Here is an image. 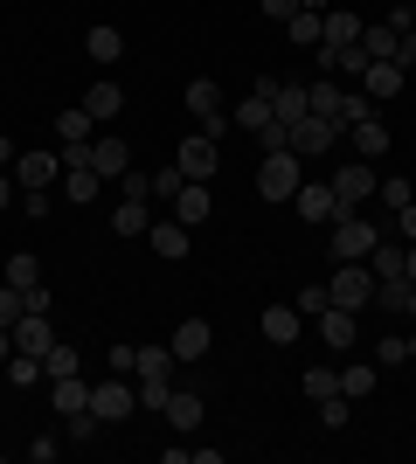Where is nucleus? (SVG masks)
I'll return each mask as SVG.
<instances>
[{
  "label": "nucleus",
  "instance_id": "obj_49",
  "mask_svg": "<svg viewBox=\"0 0 416 464\" xmlns=\"http://www.w3.org/2000/svg\"><path fill=\"white\" fill-rule=\"evenodd\" d=\"M15 319H21V291L0 285V326H15Z\"/></svg>",
  "mask_w": 416,
  "mask_h": 464
},
{
  "label": "nucleus",
  "instance_id": "obj_28",
  "mask_svg": "<svg viewBox=\"0 0 416 464\" xmlns=\"http://www.w3.org/2000/svg\"><path fill=\"white\" fill-rule=\"evenodd\" d=\"M0 285H15V291H28V285H42V264L28 250H15L7 264H0Z\"/></svg>",
  "mask_w": 416,
  "mask_h": 464
},
{
  "label": "nucleus",
  "instance_id": "obj_57",
  "mask_svg": "<svg viewBox=\"0 0 416 464\" xmlns=\"http://www.w3.org/2000/svg\"><path fill=\"white\" fill-rule=\"evenodd\" d=\"M402 277H410V285H416V243H410V250H402Z\"/></svg>",
  "mask_w": 416,
  "mask_h": 464
},
{
  "label": "nucleus",
  "instance_id": "obj_51",
  "mask_svg": "<svg viewBox=\"0 0 416 464\" xmlns=\"http://www.w3.org/2000/svg\"><path fill=\"white\" fill-rule=\"evenodd\" d=\"M21 215H28V222H42V215H49V188H42V194H21Z\"/></svg>",
  "mask_w": 416,
  "mask_h": 464
},
{
  "label": "nucleus",
  "instance_id": "obj_20",
  "mask_svg": "<svg viewBox=\"0 0 416 464\" xmlns=\"http://www.w3.org/2000/svg\"><path fill=\"white\" fill-rule=\"evenodd\" d=\"M298 326H305V319H298V305H264V340H271V347H292Z\"/></svg>",
  "mask_w": 416,
  "mask_h": 464
},
{
  "label": "nucleus",
  "instance_id": "obj_59",
  "mask_svg": "<svg viewBox=\"0 0 416 464\" xmlns=\"http://www.w3.org/2000/svg\"><path fill=\"white\" fill-rule=\"evenodd\" d=\"M15 160H21V153H15V139H0V167H15Z\"/></svg>",
  "mask_w": 416,
  "mask_h": 464
},
{
  "label": "nucleus",
  "instance_id": "obj_35",
  "mask_svg": "<svg viewBox=\"0 0 416 464\" xmlns=\"http://www.w3.org/2000/svg\"><path fill=\"white\" fill-rule=\"evenodd\" d=\"M319 21H326V14H313V7H298V14L285 21V35H292L298 49H313V42H319Z\"/></svg>",
  "mask_w": 416,
  "mask_h": 464
},
{
  "label": "nucleus",
  "instance_id": "obj_4",
  "mask_svg": "<svg viewBox=\"0 0 416 464\" xmlns=\"http://www.w3.org/2000/svg\"><path fill=\"white\" fill-rule=\"evenodd\" d=\"M375 243H382V222H361L354 208H340V222H334V264H347V256H375Z\"/></svg>",
  "mask_w": 416,
  "mask_h": 464
},
{
  "label": "nucleus",
  "instance_id": "obj_47",
  "mask_svg": "<svg viewBox=\"0 0 416 464\" xmlns=\"http://www.w3.org/2000/svg\"><path fill=\"white\" fill-rule=\"evenodd\" d=\"M375 277H402V243H375Z\"/></svg>",
  "mask_w": 416,
  "mask_h": 464
},
{
  "label": "nucleus",
  "instance_id": "obj_16",
  "mask_svg": "<svg viewBox=\"0 0 416 464\" xmlns=\"http://www.w3.org/2000/svg\"><path fill=\"white\" fill-rule=\"evenodd\" d=\"M319 340H326L334 353H347L361 340V333H354V312H347V305H326V312H319Z\"/></svg>",
  "mask_w": 416,
  "mask_h": 464
},
{
  "label": "nucleus",
  "instance_id": "obj_19",
  "mask_svg": "<svg viewBox=\"0 0 416 464\" xmlns=\"http://www.w3.org/2000/svg\"><path fill=\"white\" fill-rule=\"evenodd\" d=\"M153 256H167V264H180V256L195 250V236H188V222H153Z\"/></svg>",
  "mask_w": 416,
  "mask_h": 464
},
{
  "label": "nucleus",
  "instance_id": "obj_55",
  "mask_svg": "<svg viewBox=\"0 0 416 464\" xmlns=\"http://www.w3.org/2000/svg\"><path fill=\"white\" fill-rule=\"evenodd\" d=\"M396 63H402V70H416V28H410V35H402V49H396Z\"/></svg>",
  "mask_w": 416,
  "mask_h": 464
},
{
  "label": "nucleus",
  "instance_id": "obj_32",
  "mask_svg": "<svg viewBox=\"0 0 416 464\" xmlns=\"http://www.w3.org/2000/svg\"><path fill=\"white\" fill-rule=\"evenodd\" d=\"M42 374H49V382H70V374H77V347H70V340H56V347L42 353Z\"/></svg>",
  "mask_w": 416,
  "mask_h": 464
},
{
  "label": "nucleus",
  "instance_id": "obj_7",
  "mask_svg": "<svg viewBox=\"0 0 416 464\" xmlns=\"http://www.w3.org/2000/svg\"><path fill=\"white\" fill-rule=\"evenodd\" d=\"M292 208L305 215V222H340V194H334V180H298Z\"/></svg>",
  "mask_w": 416,
  "mask_h": 464
},
{
  "label": "nucleus",
  "instance_id": "obj_2",
  "mask_svg": "<svg viewBox=\"0 0 416 464\" xmlns=\"http://www.w3.org/2000/svg\"><path fill=\"white\" fill-rule=\"evenodd\" d=\"M298 180H305V160H298L292 146H277V153L257 160V194H264V201H292Z\"/></svg>",
  "mask_w": 416,
  "mask_h": 464
},
{
  "label": "nucleus",
  "instance_id": "obj_13",
  "mask_svg": "<svg viewBox=\"0 0 416 464\" xmlns=\"http://www.w3.org/2000/svg\"><path fill=\"white\" fill-rule=\"evenodd\" d=\"M361 28H368L361 14H347V7H326V21H319V42H326V49H354Z\"/></svg>",
  "mask_w": 416,
  "mask_h": 464
},
{
  "label": "nucleus",
  "instance_id": "obj_30",
  "mask_svg": "<svg viewBox=\"0 0 416 464\" xmlns=\"http://www.w3.org/2000/svg\"><path fill=\"white\" fill-rule=\"evenodd\" d=\"M98 167H70V174H63V201H98Z\"/></svg>",
  "mask_w": 416,
  "mask_h": 464
},
{
  "label": "nucleus",
  "instance_id": "obj_34",
  "mask_svg": "<svg viewBox=\"0 0 416 464\" xmlns=\"http://www.w3.org/2000/svg\"><path fill=\"white\" fill-rule=\"evenodd\" d=\"M98 437V409H70L63 416V444H91Z\"/></svg>",
  "mask_w": 416,
  "mask_h": 464
},
{
  "label": "nucleus",
  "instance_id": "obj_14",
  "mask_svg": "<svg viewBox=\"0 0 416 464\" xmlns=\"http://www.w3.org/2000/svg\"><path fill=\"white\" fill-rule=\"evenodd\" d=\"M208 340H216V333H208V319H180L167 347H174V361H208Z\"/></svg>",
  "mask_w": 416,
  "mask_h": 464
},
{
  "label": "nucleus",
  "instance_id": "obj_25",
  "mask_svg": "<svg viewBox=\"0 0 416 464\" xmlns=\"http://www.w3.org/2000/svg\"><path fill=\"white\" fill-rule=\"evenodd\" d=\"M271 118H277V125H298V118H305V83H277V91H271Z\"/></svg>",
  "mask_w": 416,
  "mask_h": 464
},
{
  "label": "nucleus",
  "instance_id": "obj_5",
  "mask_svg": "<svg viewBox=\"0 0 416 464\" xmlns=\"http://www.w3.org/2000/svg\"><path fill=\"white\" fill-rule=\"evenodd\" d=\"M188 111L201 118V132H208V139H222L229 125H237L229 104H222V91H216V77H195V83H188Z\"/></svg>",
  "mask_w": 416,
  "mask_h": 464
},
{
  "label": "nucleus",
  "instance_id": "obj_41",
  "mask_svg": "<svg viewBox=\"0 0 416 464\" xmlns=\"http://www.w3.org/2000/svg\"><path fill=\"white\" fill-rule=\"evenodd\" d=\"M119 201H153V174L125 167V174H119Z\"/></svg>",
  "mask_w": 416,
  "mask_h": 464
},
{
  "label": "nucleus",
  "instance_id": "obj_60",
  "mask_svg": "<svg viewBox=\"0 0 416 464\" xmlns=\"http://www.w3.org/2000/svg\"><path fill=\"white\" fill-rule=\"evenodd\" d=\"M305 7H313V14H326V7H334V0H305Z\"/></svg>",
  "mask_w": 416,
  "mask_h": 464
},
{
  "label": "nucleus",
  "instance_id": "obj_38",
  "mask_svg": "<svg viewBox=\"0 0 416 464\" xmlns=\"http://www.w3.org/2000/svg\"><path fill=\"white\" fill-rule=\"evenodd\" d=\"M375 361L382 368H402V361H410V340H402V333H375Z\"/></svg>",
  "mask_w": 416,
  "mask_h": 464
},
{
  "label": "nucleus",
  "instance_id": "obj_31",
  "mask_svg": "<svg viewBox=\"0 0 416 464\" xmlns=\"http://www.w3.org/2000/svg\"><path fill=\"white\" fill-rule=\"evenodd\" d=\"M305 111L334 118V111H340V77H319V83H305Z\"/></svg>",
  "mask_w": 416,
  "mask_h": 464
},
{
  "label": "nucleus",
  "instance_id": "obj_12",
  "mask_svg": "<svg viewBox=\"0 0 416 464\" xmlns=\"http://www.w3.org/2000/svg\"><path fill=\"white\" fill-rule=\"evenodd\" d=\"M91 167H98L104 180H119L125 167H132V146H125L119 132H104V139H91Z\"/></svg>",
  "mask_w": 416,
  "mask_h": 464
},
{
  "label": "nucleus",
  "instance_id": "obj_61",
  "mask_svg": "<svg viewBox=\"0 0 416 464\" xmlns=\"http://www.w3.org/2000/svg\"><path fill=\"white\" fill-rule=\"evenodd\" d=\"M410 361H416V333H410Z\"/></svg>",
  "mask_w": 416,
  "mask_h": 464
},
{
  "label": "nucleus",
  "instance_id": "obj_53",
  "mask_svg": "<svg viewBox=\"0 0 416 464\" xmlns=\"http://www.w3.org/2000/svg\"><path fill=\"white\" fill-rule=\"evenodd\" d=\"M21 312H49V285H28V291H21Z\"/></svg>",
  "mask_w": 416,
  "mask_h": 464
},
{
  "label": "nucleus",
  "instance_id": "obj_26",
  "mask_svg": "<svg viewBox=\"0 0 416 464\" xmlns=\"http://www.w3.org/2000/svg\"><path fill=\"white\" fill-rule=\"evenodd\" d=\"M229 118H237L243 132H264V125H271V97H264V91H250L243 104H229Z\"/></svg>",
  "mask_w": 416,
  "mask_h": 464
},
{
  "label": "nucleus",
  "instance_id": "obj_23",
  "mask_svg": "<svg viewBox=\"0 0 416 464\" xmlns=\"http://www.w3.org/2000/svg\"><path fill=\"white\" fill-rule=\"evenodd\" d=\"M174 222H188V229L208 222V180H188V188L174 194Z\"/></svg>",
  "mask_w": 416,
  "mask_h": 464
},
{
  "label": "nucleus",
  "instance_id": "obj_29",
  "mask_svg": "<svg viewBox=\"0 0 416 464\" xmlns=\"http://www.w3.org/2000/svg\"><path fill=\"white\" fill-rule=\"evenodd\" d=\"M340 395H347V402L375 395V368H368V361H347V368H340Z\"/></svg>",
  "mask_w": 416,
  "mask_h": 464
},
{
  "label": "nucleus",
  "instance_id": "obj_43",
  "mask_svg": "<svg viewBox=\"0 0 416 464\" xmlns=\"http://www.w3.org/2000/svg\"><path fill=\"white\" fill-rule=\"evenodd\" d=\"M7 382H15V388L42 382V361H35V353H7Z\"/></svg>",
  "mask_w": 416,
  "mask_h": 464
},
{
  "label": "nucleus",
  "instance_id": "obj_22",
  "mask_svg": "<svg viewBox=\"0 0 416 464\" xmlns=\"http://www.w3.org/2000/svg\"><path fill=\"white\" fill-rule=\"evenodd\" d=\"M347 139H354V153H361V160H382V153H389V125H382V118H361V125H347Z\"/></svg>",
  "mask_w": 416,
  "mask_h": 464
},
{
  "label": "nucleus",
  "instance_id": "obj_24",
  "mask_svg": "<svg viewBox=\"0 0 416 464\" xmlns=\"http://www.w3.org/2000/svg\"><path fill=\"white\" fill-rule=\"evenodd\" d=\"M104 222H111V236H146L153 229V208H146V201H119Z\"/></svg>",
  "mask_w": 416,
  "mask_h": 464
},
{
  "label": "nucleus",
  "instance_id": "obj_42",
  "mask_svg": "<svg viewBox=\"0 0 416 464\" xmlns=\"http://www.w3.org/2000/svg\"><path fill=\"white\" fill-rule=\"evenodd\" d=\"M292 305H298V319H319V312L334 305V298H326V277H319V285H305V291L292 298Z\"/></svg>",
  "mask_w": 416,
  "mask_h": 464
},
{
  "label": "nucleus",
  "instance_id": "obj_44",
  "mask_svg": "<svg viewBox=\"0 0 416 464\" xmlns=\"http://www.w3.org/2000/svg\"><path fill=\"white\" fill-rule=\"evenodd\" d=\"M180 188H188V174H180V167H153V201H174Z\"/></svg>",
  "mask_w": 416,
  "mask_h": 464
},
{
  "label": "nucleus",
  "instance_id": "obj_58",
  "mask_svg": "<svg viewBox=\"0 0 416 464\" xmlns=\"http://www.w3.org/2000/svg\"><path fill=\"white\" fill-rule=\"evenodd\" d=\"M7 353H15V333L0 326V368H7Z\"/></svg>",
  "mask_w": 416,
  "mask_h": 464
},
{
  "label": "nucleus",
  "instance_id": "obj_6",
  "mask_svg": "<svg viewBox=\"0 0 416 464\" xmlns=\"http://www.w3.org/2000/svg\"><path fill=\"white\" fill-rule=\"evenodd\" d=\"M91 409H98V423H125V416L139 409L132 374H111V382H98V388H91Z\"/></svg>",
  "mask_w": 416,
  "mask_h": 464
},
{
  "label": "nucleus",
  "instance_id": "obj_48",
  "mask_svg": "<svg viewBox=\"0 0 416 464\" xmlns=\"http://www.w3.org/2000/svg\"><path fill=\"white\" fill-rule=\"evenodd\" d=\"M56 153H63V174H70V167H91V139H63Z\"/></svg>",
  "mask_w": 416,
  "mask_h": 464
},
{
  "label": "nucleus",
  "instance_id": "obj_56",
  "mask_svg": "<svg viewBox=\"0 0 416 464\" xmlns=\"http://www.w3.org/2000/svg\"><path fill=\"white\" fill-rule=\"evenodd\" d=\"M396 229H402V236H410V243H416V201H410V208L396 215Z\"/></svg>",
  "mask_w": 416,
  "mask_h": 464
},
{
  "label": "nucleus",
  "instance_id": "obj_18",
  "mask_svg": "<svg viewBox=\"0 0 416 464\" xmlns=\"http://www.w3.org/2000/svg\"><path fill=\"white\" fill-rule=\"evenodd\" d=\"M334 194H340V208H361V201L375 194V167H340V174H334Z\"/></svg>",
  "mask_w": 416,
  "mask_h": 464
},
{
  "label": "nucleus",
  "instance_id": "obj_39",
  "mask_svg": "<svg viewBox=\"0 0 416 464\" xmlns=\"http://www.w3.org/2000/svg\"><path fill=\"white\" fill-rule=\"evenodd\" d=\"M410 277H382V291H375V298H382V312H410Z\"/></svg>",
  "mask_w": 416,
  "mask_h": 464
},
{
  "label": "nucleus",
  "instance_id": "obj_8",
  "mask_svg": "<svg viewBox=\"0 0 416 464\" xmlns=\"http://www.w3.org/2000/svg\"><path fill=\"white\" fill-rule=\"evenodd\" d=\"M174 167L188 180H216V167H222V153H216V139L208 132H195V139H180V153H174Z\"/></svg>",
  "mask_w": 416,
  "mask_h": 464
},
{
  "label": "nucleus",
  "instance_id": "obj_36",
  "mask_svg": "<svg viewBox=\"0 0 416 464\" xmlns=\"http://www.w3.org/2000/svg\"><path fill=\"white\" fill-rule=\"evenodd\" d=\"M49 395H56V409H63V416H70V409H91V382H77V374H70V382H56Z\"/></svg>",
  "mask_w": 416,
  "mask_h": 464
},
{
  "label": "nucleus",
  "instance_id": "obj_10",
  "mask_svg": "<svg viewBox=\"0 0 416 464\" xmlns=\"http://www.w3.org/2000/svg\"><path fill=\"white\" fill-rule=\"evenodd\" d=\"M7 333H15V353H35V361L56 347V333H49V312H21Z\"/></svg>",
  "mask_w": 416,
  "mask_h": 464
},
{
  "label": "nucleus",
  "instance_id": "obj_62",
  "mask_svg": "<svg viewBox=\"0 0 416 464\" xmlns=\"http://www.w3.org/2000/svg\"><path fill=\"white\" fill-rule=\"evenodd\" d=\"M410 319H416V291H410Z\"/></svg>",
  "mask_w": 416,
  "mask_h": 464
},
{
  "label": "nucleus",
  "instance_id": "obj_21",
  "mask_svg": "<svg viewBox=\"0 0 416 464\" xmlns=\"http://www.w3.org/2000/svg\"><path fill=\"white\" fill-rule=\"evenodd\" d=\"M83 111H91V118L104 125V118H119V111H125V91H119L111 77H98L91 91H83Z\"/></svg>",
  "mask_w": 416,
  "mask_h": 464
},
{
  "label": "nucleus",
  "instance_id": "obj_40",
  "mask_svg": "<svg viewBox=\"0 0 416 464\" xmlns=\"http://www.w3.org/2000/svg\"><path fill=\"white\" fill-rule=\"evenodd\" d=\"M410 201H416V188H410L402 174H389V180H382V208H389V215H402Z\"/></svg>",
  "mask_w": 416,
  "mask_h": 464
},
{
  "label": "nucleus",
  "instance_id": "obj_3",
  "mask_svg": "<svg viewBox=\"0 0 416 464\" xmlns=\"http://www.w3.org/2000/svg\"><path fill=\"white\" fill-rule=\"evenodd\" d=\"M326 298L347 312H361L368 298H375V271L361 264V256H347V264H334V277H326Z\"/></svg>",
  "mask_w": 416,
  "mask_h": 464
},
{
  "label": "nucleus",
  "instance_id": "obj_50",
  "mask_svg": "<svg viewBox=\"0 0 416 464\" xmlns=\"http://www.w3.org/2000/svg\"><path fill=\"white\" fill-rule=\"evenodd\" d=\"M56 450H63L56 437H35V444H28V464H56Z\"/></svg>",
  "mask_w": 416,
  "mask_h": 464
},
{
  "label": "nucleus",
  "instance_id": "obj_46",
  "mask_svg": "<svg viewBox=\"0 0 416 464\" xmlns=\"http://www.w3.org/2000/svg\"><path fill=\"white\" fill-rule=\"evenodd\" d=\"M298 388L319 402V395H334V388H340V374H334V368H305V382H298Z\"/></svg>",
  "mask_w": 416,
  "mask_h": 464
},
{
  "label": "nucleus",
  "instance_id": "obj_9",
  "mask_svg": "<svg viewBox=\"0 0 416 464\" xmlns=\"http://www.w3.org/2000/svg\"><path fill=\"white\" fill-rule=\"evenodd\" d=\"M15 180H21V194L56 188V180H63V153H21L15 160Z\"/></svg>",
  "mask_w": 416,
  "mask_h": 464
},
{
  "label": "nucleus",
  "instance_id": "obj_37",
  "mask_svg": "<svg viewBox=\"0 0 416 464\" xmlns=\"http://www.w3.org/2000/svg\"><path fill=\"white\" fill-rule=\"evenodd\" d=\"M91 125H98V118L83 111V104H77V111H56V146H63V139H91Z\"/></svg>",
  "mask_w": 416,
  "mask_h": 464
},
{
  "label": "nucleus",
  "instance_id": "obj_54",
  "mask_svg": "<svg viewBox=\"0 0 416 464\" xmlns=\"http://www.w3.org/2000/svg\"><path fill=\"white\" fill-rule=\"evenodd\" d=\"M15 201H21V180L7 174V167H0V208H15Z\"/></svg>",
  "mask_w": 416,
  "mask_h": 464
},
{
  "label": "nucleus",
  "instance_id": "obj_15",
  "mask_svg": "<svg viewBox=\"0 0 416 464\" xmlns=\"http://www.w3.org/2000/svg\"><path fill=\"white\" fill-rule=\"evenodd\" d=\"M402 77H410L402 63H368V70H361V91L375 97V104H389V97H402Z\"/></svg>",
  "mask_w": 416,
  "mask_h": 464
},
{
  "label": "nucleus",
  "instance_id": "obj_11",
  "mask_svg": "<svg viewBox=\"0 0 416 464\" xmlns=\"http://www.w3.org/2000/svg\"><path fill=\"white\" fill-rule=\"evenodd\" d=\"M160 416H167L174 430H195L201 416H208V402H201L195 388H167V402H160Z\"/></svg>",
  "mask_w": 416,
  "mask_h": 464
},
{
  "label": "nucleus",
  "instance_id": "obj_17",
  "mask_svg": "<svg viewBox=\"0 0 416 464\" xmlns=\"http://www.w3.org/2000/svg\"><path fill=\"white\" fill-rule=\"evenodd\" d=\"M361 49H368V63H396L402 28H396V21H368V28H361Z\"/></svg>",
  "mask_w": 416,
  "mask_h": 464
},
{
  "label": "nucleus",
  "instance_id": "obj_45",
  "mask_svg": "<svg viewBox=\"0 0 416 464\" xmlns=\"http://www.w3.org/2000/svg\"><path fill=\"white\" fill-rule=\"evenodd\" d=\"M319 423H326V430H347V395H340V388H334V395H319Z\"/></svg>",
  "mask_w": 416,
  "mask_h": 464
},
{
  "label": "nucleus",
  "instance_id": "obj_52",
  "mask_svg": "<svg viewBox=\"0 0 416 464\" xmlns=\"http://www.w3.org/2000/svg\"><path fill=\"white\" fill-rule=\"evenodd\" d=\"M298 7H305V0H264V21H292Z\"/></svg>",
  "mask_w": 416,
  "mask_h": 464
},
{
  "label": "nucleus",
  "instance_id": "obj_27",
  "mask_svg": "<svg viewBox=\"0 0 416 464\" xmlns=\"http://www.w3.org/2000/svg\"><path fill=\"white\" fill-rule=\"evenodd\" d=\"M83 49H91V56H98V63H119V56H125V35H119V28H111V21H98V28L83 35Z\"/></svg>",
  "mask_w": 416,
  "mask_h": 464
},
{
  "label": "nucleus",
  "instance_id": "obj_1",
  "mask_svg": "<svg viewBox=\"0 0 416 464\" xmlns=\"http://www.w3.org/2000/svg\"><path fill=\"white\" fill-rule=\"evenodd\" d=\"M340 139H347V125H340V118H319V111H305L298 125H285V146H292L298 160H326Z\"/></svg>",
  "mask_w": 416,
  "mask_h": 464
},
{
  "label": "nucleus",
  "instance_id": "obj_33",
  "mask_svg": "<svg viewBox=\"0 0 416 464\" xmlns=\"http://www.w3.org/2000/svg\"><path fill=\"white\" fill-rule=\"evenodd\" d=\"M334 118H340V125H361V118H375V97L354 83V91H340V111Z\"/></svg>",
  "mask_w": 416,
  "mask_h": 464
}]
</instances>
